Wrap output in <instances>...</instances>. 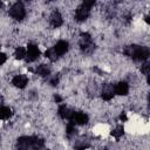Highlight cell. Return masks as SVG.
<instances>
[{
	"mask_svg": "<svg viewBox=\"0 0 150 150\" xmlns=\"http://www.w3.org/2000/svg\"><path fill=\"white\" fill-rule=\"evenodd\" d=\"M54 100H55V102H56V103H60V102L62 101V98H61V97H60V96H59L57 94H56V95L54 96Z\"/></svg>",
	"mask_w": 150,
	"mask_h": 150,
	"instance_id": "obj_22",
	"label": "cell"
},
{
	"mask_svg": "<svg viewBox=\"0 0 150 150\" xmlns=\"http://www.w3.org/2000/svg\"><path fill=\"white\" fill-rule=\"evenodd\" d=\"M12 116V109L5 105L0 107V120H8Z\"/></svg>",
	"mask_w": 150,
	"mask_h": 150,
	"instance_id": "obj_14",
	"label": "cell"
},
{
	"mask_svg": "<svg viewBox=\"0 0 150 150\" xmlns=\"http://www.w3.org/2000/svg\"><path fill=\"white\" fill-rule=\"evenodd\" d=\"M90 9H91V8H89L88 6H86V5L82 2V5L79 6V7L76 8V11H75V20H76V21H84V20L89 16Z\"/></svg>",
	"mask_w": 150,
	"mask_h": 150,
	"instance_id": "obj_5",
	"label": "cell"
},
{
	"mask_svg": "<svg viewBox=\"0 0 150 150\" xmlns=\"http://www.w3.org/2000/svg\"><path fill=\"white\" fill-rule=\"evenodd\" d=\"M149 67H150V66H149V63H148V62H144V63H143V66L141 67V71H142L145 76L149 74Z\"/></svg>",
	"mask_w": 150,
	"mask_h": 150,
	"instance_id": "obj_19",
	"label": "cell"
},
{
	"mask_svg": "<svg viewBox=\"0 0 150 150\" xmlns=\"http://www.w3.org/2000/svg\"><path fill=\"white\" fill-rule=\"evenodd\" d=\"M123 53L135 61H145L149 57V48L145 46L131 45V46L125 47Z\"/></svg>",
	"mask_w": 150,
	"mask_h": 150,
	"instance_id": "obj_2",
	"label": "cell"
},
{
	"mask_svg": "<svg viewBox=\"0 0 150 150\" xmlns=\"http://www.w3.org/2000/svg\"><path fill=\"white\" fill-rule=\"evenodd\" d=\"M6 60H7V55H6L5 53L0 52V66H1V64H4V63L6 62Z\"/></svg>",
	"mask_w": 150,
	"mask_h": 150,
	"instance_id": "obj_21",
	"label": "cell"
},
{
	"mask_svg": "<svg viewBox=\"0 0 150 150\" xmlns=\"http://www.w3.org/2000/svg\"><path fill=\"white\" fill-rule=\"evenodd\" d=\"M52 48H53L54 52L56 53L57 57H60V56L64 55V54L68 52V49H69V43H68V41H66V40H60V41H57L56 45H55L54 47H52Z\"/></svg>",
	"mask_w": 150,
	"mask_h": 150,
	"instance_id": "obj_7",
	"label": "cell"
},
{
	"mask_svg": "<svg viewBox=\"0 0 150 150\" xmlns=\"http://www.w3.org/2000/svg\"><path fill=\"white\" fill-rule=\"evenodd\" d=\"M89 148V143L87 141H79V143L75 144V150H86Z\"/></svg>",
	"mask_w": 150,
	"mask_h": 150,
	"instance_id": "obj_18",
	"label": "cell"
},
{
	"mask_svg": "<svg viewBox=\"0 0 150 150\" xmlns=\"http://www.w3.org/2000/svg\"><path fill=\"white\" fill-rule=\"evenodd\" d=\"M45 144V141L38 136H22L16 141L18 150H40Z\"/></svg>",
	"mask_w": 150,
	"mask_h": 150,
	"instance_id": "obj_1",
	"label": "cell"
},
{
	"mask_svg": "<svg viewBox=\"0 0 150 150\" xmlns=\"http://www.w3.org/2000/svg\"><path fill=\"white\" fill-rule=\"evenodd\" d=\"M2 6H4V4H2V2H1V1H0V8H1V7H2Z\"/></svg>",
	"mask_w": 150,
	"mask_h": 150,
	"instance_id": "obj_24",
	"label": "cell"
},
{
	"mask_svg": "<svg viewBox=\"0 0 150 150\" xmlns=\"http://www.w3.org/2000/svg\"><path fill=\"white\" fill-rule=\"evenodd\" d=\"M59 81H60V77H59L57 75H54V76L50 77V80H49V84L54 87V86H56V84L59 83Z\"/></svg>",
	"mask_w": 150,
	"mask_h": 150,
	"instance_id": "obj_20",
	"label": "cell"
},
{
	"mask_svg": "<svg viewBox=\"0 0 150 150\" xmlns=\"http://www.w3.org/2000/svg\"><path fill=\"white\" fill-rule=\"evenodd\" d=\"M26 52H27L26 53V60H27V62H34L40 56V49L34 43H28V46L26 48Z\"/></svg>",
	"mask_w": 150,
	"mask_h": 150,
	"instance_id": "obj_4",
	"label": "cell"
},
{
	"mask_svg": "<svg viewBox=\"0 0 150 150\" xmlns=\"http://www.w3.org/2000/svg\"><path fill=\"white\" fill-rule=\"evenodd\" d=\"M114 89H112V86H104L103 89H102V93H101V96L104 101H110L112 100L114 97Z\"/></svg>",
	"mask_w": 150,
	"mask_h": 150,
	"instance_id": "obj_12",
	"label": "cell"
},
{
	"mask_svg": "<svg viewBox=\"0 0 150 150\" xmlns=\"http://www.w3.org/2000/svg\"><path fill=\"white\" fill-rule=\"evenodd\" d=\"M88 120H89V117H88V115L86 114V112H82V111H74L73 112V116H71V122L76 125H83V124H86V123H88Z\"/></svg>",
	"mask_w": 150,
	"mask_h": 150,
	"instance_id": "obj_6",
	"label": "cell"
},
{
	"mask_svg": "<svg viewBox=\"0 0 150 150\" xmlns=\"http://www.w3.org/2000/svg\"><path fill=\"white\" fill-rule=\"evenodd\" d=\"M123 134H124V128L122 127V125H117L112 131H111V135L115 137V138H121L122 136H123Z\"/></svg>",
	"mask_w": 150,
	"mask_h": 150,
	"instance_id": "obj_16",
	"label": "cell"
},
{
	"mask_svg": "<svg viewBox=\"0 0 150 150\" xmlns=\"http://www.w3.org/2000/svg\"><path fill=\"white\" fill-rule=\"evenodd\" d=\"M35 73H36L39 76L46 77V76H49V75H50V68H49L47 64H40V66L36 67Z\"/></svg>",
	"mask_w": 150,
	"mask_h": 150,
	"instance_id": "obj_13",
	"label": "cell"
},
{
	"mask_svg": "<svg viewBox=\"0 0 150 150\" xmlns=\"http://www.w3.org/2000/svg\"><path fill=\"white\" fill-rule=\"evenodd\" d=\"M114 89V94L115 95H120V96H127L129 93V84L124 81H121L118 83H116L115 86H112Z\"/></svg>",
	"mask_w": 150,
	"mask_h": 150,
	"instance_id": "obj_8",
	"label": "cell"
},
{
	"mask_svg": "<svg viewBox=\"0 0 150 150\" xmlns=\"http://www.w3.org/2000/svg\"><path fill=\"white\" fill-rule=\"evenodd\" d=\"M101 150H107V149H101Z\"/></svg>",
	"mask_w": 150,
	"mask_h": 150,
	"instance_id": "obj_25",
	"label": "cell"
},
{
	"mask_svg": "<svg viewBox=\"0 0 150 150\" xmlns=\"http://www.w3.org/2000/svg\"><path fill=\"white\" fill-rule=\"evenodd\" d=\"M26 48L25 47H22V46H19V47H16V49L14 50V56H15V59L16 60H22V59H25L26 57Z\"/></svg>",
	"mask_w": 150,
	"mask_h": 150,
	"instance_id": "obj_15",
	"label": "cell"
},
{
	"mask_svg": "<svg viewBox=\"0 0 150 150\" xmlns=\"http://www.w3.org/2000/svg\"><path fill=\"white\" fill-rule=\"evenodd\" d=\"M12 84L19 89H23L27 84H28V77L25 75V74H19V75H15L13 79H12Z\"/></svg>",
	"mask_w": 150,
	"mask_h": 150,
	"instance_id": "obj_9",
	"label": "cell"
},
{
	"mask_svg": "<svg viewBox=\"0 0 150 150\" xmlns=\"http://www.w3.org/2000/svg\"><path fill=\"white\" fill-rule=\"evenodd\" d=\"M8 13H9V15H11L13 19L21 21V20H23L25 16H26V7L23 6L22 2H15L14 5L11 6Z\"/></svg>",
	"mask_w": 150,
	"mask_h": 150,
	"instance_id": "obj_3",
	"label": "cell"
},
{
	"mask_svg": "<svg viewBox=\"0 0 150 150\" xmlns=\"http://www.w3.org/2000/svg\"><path fill=\"white\" fill-rule=\"evenodd\" d=\"M75 131H76L75 124H74L71 121H69V122L67 123V125H66V132H67V135H68V136H71V135L75 134Z\"/></svg>",
	"mask_w": 150,
	"mask_h": 150,
	"instance_id": "obj_17",
	"label": "cell"
},
{
	"mask_svg": "<svg viewBox=\"0 0 150 150\" xmlns=\"http://www.w3.org/2000/svg\"><path fill=\"white\" fill-rule=\"evenodd\" d=\"M73 110L71 109H69L66 104H61L60 107H59V109H57V114H59V116L62 118V120H68V121H70L71 120V116H73Z\"/></svg>",
	"mask_w": 150,
	"mask_h": 150,
	"instance_id": "obj_11",
	"label": "cell"
},
{
	"mask_svg": "<svg viewBox=\"0 0 150 150\" xmlns=\"http://www.w3.org/2000/svg\"><path fill=\"white\" fill-rule=\"evenodd\" d=\"M49 22L52 25V27L54 28H59L63 25V18L61 15V13L59 11H54L52 14H50V18H49Z\"/></svg>",
	"mask_w": 150,
	"mask_h": 150,
	"instance_id": "obj_10",
	"label": "cell"
},
{
	"mask_svg": "<svg viewBox=\"0 0 150 150\" xmlns=\"http://www.w3.org/2000/svg\"><path fill=\"white\" fill-rule=\"evenodd\" d=\"M120 120H121V121H127V115H125V112H122V114L120 115Z\"/></svg>",
	"mask_w": 150,
	"mask_h": 150,
	"instance_id": "obj_23",
	"label": "cell"
}]
</instances>
